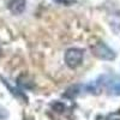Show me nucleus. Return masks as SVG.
<instances>
[{
    "instance_id": "nucleus-2",
    "label": "nucleus",
    "mask_w": 120,
    "mask_h": 120,
    "mask_svg": "<svg viewBox=\"0 0 120 120\" xmlns=\"http://www.w3.org/2000/svg\"><path fill=\"white\" fill-rule=\"evenodd\" d=\"M91 52L95 56L102 60H113L115 58V52L111 47H108L103 42H96L91 46Z\"/></svg>"
},
{
    "instance_id": "nucleus-5",
    "label": "nucleus",
    "mask_w": 120,
    "mask_h": 120,
    "mask_svg": "<svg viewBox=\"0 0 120 120\" xmlns=\"http://www.w3.org/2000/svg\"><path fill=\"white\" fill-rule=\"evenodd\" d=\"M54 3L60 4V5H64V6H68V5H72L76 3V0H53Z\"/></svg>"
},
{
    "instance_id": "nucleus-3",
    "label": "nucleus",
    "mask_w": 120,
    "mask_h": 120,
    "mask_svg": "<svg viewBox=\"0 0 120 120\" xmlns=\"http://www.w3.org/2000/svg\"><path fill=\"white\" fill-rule=\"evenodd\" d=\"M25 5H26L25 0H11L7 7L13 15H19L25 10Z\"/></svg>"
},
{
    "instance_id": "nucleus-4",
    "label": "nucleus",
    "mask_w": 120,
    "mask_h": 120,
    "mask_svg": "<svg viewBox=\"0 0 120 120\" xmlns=\"http://www.w3.org/2000/svg\"><path fill=\"white\" fill-rule=\"evenodd\" d=\"M52 108H53V111L56 112V113H63L65 111L66 106L63 102H53L52 103Z\"/></svg>"
},
{
    "instance_id": "nucleus-1",
    "label": "nucleus",
    "mask_w": 120,
    "mask_h": 120,
    "mask_svg": "<svg viewBox=\"0 0 120 120\" xmlns=\"http://www.w3.org/2000/svg\"><path fill=\"white\" fill-rule=\"evenodd\" d=\"M65 63L70 68H76L82 65L84 59V52L81 48H70L65 53Z\"/></svg>"
},
{
    "instance_id": "nucleus-6",
    "label": "nucleus",
    "mask_w": 120,
    "mask_h": 120,
    "mask_svg": "<svg viewBox=\"0 0 120 120\" xmlns=\"http://www.w3.org/2000/svg\"><path fill=\"white\" fill-rule=\"evenodd\" d=\"M25 120H33L31 118H28V119H25Z\"/></svg>"
}]
</instances>
